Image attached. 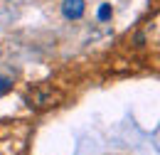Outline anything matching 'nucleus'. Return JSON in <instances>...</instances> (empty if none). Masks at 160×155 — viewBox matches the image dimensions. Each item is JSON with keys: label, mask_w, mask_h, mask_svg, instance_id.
Returning a JSON list of instances; mask_svg holds the SVG:
<instances>
[{"label": "nucleus", "mask_w": 160, "mask_h": 155, "mask_svg": "<svg viewBox=\"0 0 160 155\" xmlns=\"http://www.w3.org/2000/svg\"><path fill=\"white\" fill-rule=\"evenodd\" d=\"M12 89V81L8 77H0V94H5V91H10Z\"/></svg>", "instance_id": "4"}, {"label": "nucleus", "mask_w": 160, "mask_h": 155, "mask_svg": "<svg viewBox=\"0 0 160 155\" xmlns=\"http://www.w3.org/2000/svg\"><path fill=\"white\" fill-rule=\"evenodd\" d=\"M84 12H86L84 0H64V5H62V15L67 20H79Z\"/></svg>", "instance_id": "1"}, {"label": "nucleus", "mask_w": 160, "mask_h": 155, "mask_svg": "<svg viewBox=\"0 0 160 155\" xmlns=\"http://www.w3.org/2000/svg\"><path fill=\"white\" fill-rule=\"evenodd\" d=\"M27 101H30V106H54V103H52V101H54V96H52V94H40V91L30 94V96H27Z\"/></svg>", "instance_id": "2"}, {"label": "nucleus", "mask_w": 160, "mask_h": 155, "mask_svg": "<svg viewBox=\"0 0 160 155\" xmlns=\"http://www.w3.org/2000/svg\"><path fill=\"white\" fill-rule=\"evenodd\" d=\"M111 12H113L111 5H101V8H99V20H101V22H106V20L111 18Z\"/></svg>", "instance_id": "3"}]
</instances>
